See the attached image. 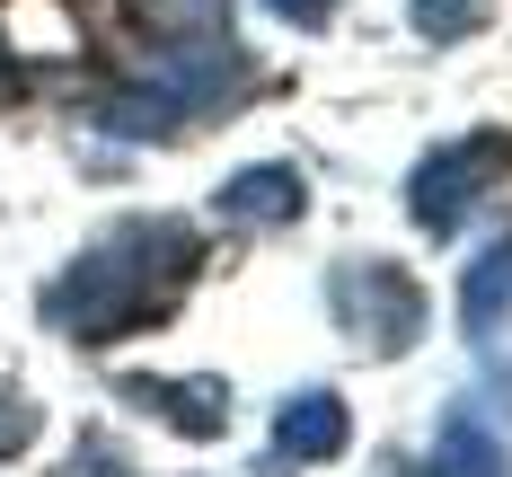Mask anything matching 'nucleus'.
Wrapping results in <instances>:
<instances>
[{
	"instance_id": "1",
	"label": "nucleus",
	"mask_w": 512,
	"mask_h": 477,
	"mask_svg": "<svg viewBox=\"0 0 512 477\" xmlns=\"http://www.w3.org/2000/svg\"><path fill=\"white\" fill-rule=\"evenodd\" d=\"M433 477H512V442L486 398H460L442 416V451H433Z\"/></svg>"
},
{
	"instance_id": "2",
	"label": "nucleus",
	"mask_w": 512,
	"mask_h": 477,
	"mask_svg": "<svg viewBox=\"0 0 512 477\" xmlns=\"http://www.w3.org/2000/svg\"><path fill=\"white\" fill-rule=\"evenodd\" d=\"M495 168H504V142H477V151L460 142V151L424 159V168H415V212H424L433 230H451V221H460V204H477V186H486Z\"/></svg>"
},
{
	"instance_id": "3",
	"label": "nucleus",
	"mask_w": 512,
	"mask_h": 477,
	"mask_svg": "<svg viewBox=\"0 0 512 477\" xmlns=\"http://www.w3.org/2000/svg\"><path fill=\"white\" fill-rule=\"evenodd\" d=\"M504 310H512V239H504V248H486V257L468 265V292H460L468 336H486V327H495Z\"/></svg>"
},
{
	"instance_id": "4",
	"label": "nucleus",
	"mask_w": 512,
	"mask_h": 477,
	"mask_svg": "<svg viewBox=\"0 0 512 477\" xmlns=\"http://www.w3.org/2000/svg\"><path fill=\"white\" fill-rule=\"evenodd\" d=\"M283 442H292V451H336V442H345V416H336V398H301V407L283 416Z\"/></svg>"
},
{
	"instance_id": "5",
	"label": "nucleus",
	"mask_w": 512,
	"mask_h": 477,
	"mask_svg": "<svg viewBox=\"0 0 512 477\" xmlns=\"http://www.w3.org/2000/svg\"><path fill=\"white\" fill-rule=\"evenodd\" d=\"M292 9H301V0H292Z\"/></svg>"
}]
</instances>
